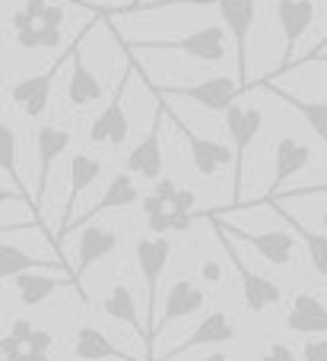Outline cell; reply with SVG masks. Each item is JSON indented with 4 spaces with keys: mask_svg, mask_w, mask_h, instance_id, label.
I'll list each match as a JSON object with an SVG mask.
<instances>
[{
    "mask_svg": "<svg viewBox=\"0 0 327 361\" xmlns=\"http://www.w3.org/2000/svg\"><path fill=\"white\" fill-rule=\"evenodd\" d=\"M121 48L124 51H178V54H188L203 63H220L226 57V29L222 25H201L191 35H178V38H133V42L121 38Z\"/></svg>",
    "mask_w": 327,
    "mask_h": 361,
    "instance_id": "obj_1",
    "label": "cell"
},
{
    "mask_svg": "<svg viewBox=\"0 0 327 361\" xmlns=\"http://www.w3.org/2000/svg\"><path fill=\"white\" fill-rule=\"evenodd\" d=\"M140 263V273H143L146 282V349H153V333H156V292H159V279H162L165 267H169V257H172V241L165 235L156 238H143L137 241L133 247Z\"/></svg>",
    "mask_w": 327,
    "mask_h": 361,
    "instance_id": "obj_2",
    "label": "cell"
},
{
    "mask_svg": "<svg viewBox=\"0 0 327 361\" xmlns=\"http://www.w3.org/2000/svg\"><path fill=\"white\" fill-rule=\"evenodd\" d=\"M226 133L235 146V162H232V197H235V206L242 203V187H245V156H248V146L251 140L261 133V124H264V114L251 105H239L235 102L226 114Z\"/></svg>",
    "mask_w": 327,
    "mask_h": 361,
    "instance_id": "obj_3",
    "label": "cell"
},
{
    "mask_svg": "<svg viewBox=\"0 0 327 361\" xmlns=\"http://www.w3.org/2000/svg\"><path fill=\"white\" fill-rule=\"evenodd\" d=\"M150 89L156 95L191 99V102H197L201 108L216 111V114H226L229 108L239 102V95L245 92V89H242V82L232 80V76H210V80H201V82H194V86H153V82H150Z\"/></svg>",
    "mask_w": 327,
    "mask_h": 361,
    "instance_id": "obj_4",
    "label": "cell"
},
{
    "mask_svg": "<svg viewBox=\"0 0 327 361\" xmlns=\"http://www.w3.org/2000/svg\"><path fill=\"white\" fill-rule=\"evenodd\" d=\"M220 16L226 32L235 38V80L242 89H251L248 82V42H251L254 16H258V0H220Z\"/></svg>",
    "mask_w": 327,
    "mask_h": 361,
    "instance_id": "obj_5",
    "label": "cell"
},
{
    "mask_svg": "<svg viewBox=\"0 0 327 361\" xmlns=\"http://www.w3.org/2000/svg\"><path fill=\"white\" fill-rule=\"evenodd\" d=\"M213 228H216V225H213ZM216 231H220V238H222V247H226L229 263L235 267V273H239V279H242V298H245L248 311L261 314V311H267L270 305H280V301H283V288H280L277 282H270L267 276L254 273V269L248 267V263L242 260L239 254H235L232 235H229V231H222V228H216Z\"/></svg>",
    "mask_w": 327,
    "mask_h": 361,
    "instance_id": "obj_6",
    "label": "cell"
},
{
    "mask_svg": "<svg viewBox=\"0 0 327 361\" xmlns=\"http://www.w3.org/2000/svg\"><path fill=\"white\" fill-rule=\"evenodd\" d=\"M73 51H76V38L70 42V48L64 51V54L57 57V61L51 63L44 73L25 76V80H19L16 86L10 89V99L23 108L25 118H42V114H44V108H48V102H51V89H54L57 73H61V67L70 61V57H73Z\"/></svg>",
    "mask_w": 327,
    "mask_h": 361,
    "instance_id": "obj_7",
    "label": "cell"
},
{
    "mask_svg": "<svg viewBox=\"0 0 327 361\" xmlns=\"http://www.w3.org/2000/svg\"><path fill=\"white\" fill-rule=\"evenodd\" d=\"M133 70H137V63H131V67L121 73L118 86H114V92H112V102L102 108V114L93 121V127H89V143H95V146H102V143H112V146L127 143L131 121H127V114H124V89H127V82H131Z\"/></svg>",
    "mask_w": 327,
    "mask_h": 361,
    "instance_id": "obj_8",
    "label": "cell"
},
{
    "mask_svg": "<svg viewBox=\"0 0 327 361\" xmlns=\"http://www.w3.org/2000/svg\"><path fill=\"white\" fill-rule=\"evenodd\" d=\"M315 16H318L315 0H277V23H280V29H283L286 51H283V63L277 67V73L267 76V80H277V76L286 73V67L292 63V54H296L299 42H302V35L311 29Z\"/></svg>",
    "mask_w": 327,
    "mask_h": 361,
    "instance_id": "obj_9",
    "label": "cell"
},
{
    "mask_svg": "<svg viewBox=\"0 0 327 361\" xmlns=\"http://www.w3.org/2000/svg\"><path fill=\"white\" fill-rule=\"evenodd\" d=\"M210 225H216V228L229 231L232 238H242V241H248L261 257H264L267 263H273V267H286V263L292 260V250H296V238H292L290 231H245V228H235V225L220 222L216 216H210Z\"/></svg>",
    "mask_w": 327,
    "mask_h": 361,
    "instance_id": "obj_10",
    "label": "cell"
},
{
    "mask_svg": "<svg viewBox=\"0 0 327 361\" xmlns=\"http://www.w3.org/2000/svg\"><path fill=\"white\" fill-rule=\"evenodd\" d=\"M70 146V133L61 127H38L35 133V152H38V180H35V216H42L44 206V193H48V180H51V169L54 162L67 152Z\"/></svg>",
    "mask_w": 327,
    "mask_h": 361,
    "instance_id": "obj_11",
    "label": "cell"
},
{
    "mask_svg": "<svg viewBox=\"0 0 327 361\" xmlns=\"http://www.w3.org/2000/svg\"><path fill=\"white\" fill-rule=\"evenodd\" d=\"M235 324L232 317H229L226 311H210L207 317L201 320V324L194 326V333H191L188 339H182V343L175 345V349H169L159 361H172V358H182L184 352L191 349H203V345H220V343H232L235 339Z\"/></svg>",
    "mask_w": 327,
    "mask_h": 361,
    "instance_id": "obj_12",
    "label": "cell"
},
{
    "mask_svg": "<svg viewBox=\"0 0 327 361\" xmlns=\"http://www.w3.org/2000/svg\"><path fill=\"white\" fill-rule=\"evenodd\" d=\"M165 108V105H162ZM169 111V108H165ZM172 114V121H175V127L184 133V140H188V149H191V162H194V169H197V175L201 178H213L216 171L222 169V165H232L235 162V156L229 152V146H222V143H216V140H203V137H197L194 130H191L188 124H184L182 118H178L175 111H169Z\"/></svg>",
    "mask_w": 327,
    "mask_h": 361,
    "instance_id": "obj_13",
    "label": "cell"
},
{
    "mask_svg": "<svg viewBox=\"0 0 327 361\" xmlns=\"http://www.w3.org/2000/svg\"><path fill=\"white\" fill-rule=\"evenodd\" d=\"M93 25L95 23H89L86 29L76 35V51H73V57H70V63H73V67H70L67 99H70V105H73V108H86V105H93V102H99L102 95H105V86H102V80L86 67V61H83V54H80V44H83V38L93 32Z\"/></svg>",
    "mask_w": 327,
    "mask_h": 361,
    "instance_id": "obj_14",
    "label": "cell"
},
{
    "mask_svg": "<svg viewBox=\"0 0 327 361\" xmlns=\"http://www.w3.org/2000/svg\"><path fill=\"white\" fill-rule=\"evenodd\" d=\"M203 301H207L203 288H201V286H194L191 279H178V282H172L169 295H165L162 317L156 320V333H153V339H156L169 324H175V320H184V317H191V314H197V311L203 307Z\"/></svg>",
    "mask_w": 327,
    "mask_h": 361,
    "instance_id": "obj_15",
    "label": "cell"
},
{
    "mask_svg": "<svg viewBox=\"0 0 327 361\" xmlns=\"http://www.w3.org/2000/svg\"><path fill=\"white\" fill-rule=\"evenodd\" d=\"M102 175V162L93 156H73V162H70V197H67V206H64V219H61V228H57V241H61L64 235H67L70 228H73L76 222V200H80V193H86V187L93 184V180H99Z\"/></svg>",
    "mask_w": 327,
    "mask_h": 361,
    "instance_id": "obj_16",
    "label": "cell"
},
{
    "mask_svg": "<svg viewBox=\"0 0 327 361\" xmlns=\"http://www.w3.org/2000/svg\"><path fill=\"white\" fill-rule=\"evenodd\" d=\"M311 162V149L305 143L292 137H280L277 140V149H273V180H270V197H277L280 187L286 184L292 175L305 169Z\"/></svg>",
    "mask_w": 327,
    "mask_h": 361,
    "instance_id": "obj_17",
    "label": "cell"
},
{
    "mask_svg": "<svg viewBox=\"0 0 327 361\" xmlns=\"http://www.w3.org/2000/svg\"><path fill=\"white\" fill-rule=\"evenodd\" d=\"M13 286H16L19 292V301H23L25 307H38L44 305V301L51 298V295L57 292V288L64 286H80V279L76 276H48V273H38V269H29V273H19L16 279H10Z\"/></svg>",
    "mask_w": 327,
    "mask_h": 361,
    "instance_id": "obj_18",
    "label": "cell"
},
{
    "mask_svg": "<svg viewBox=\"0 0 327 361\" xmlns=\"http://www.w3.org/2000/svg\"><path fill=\"white\" fill-rule=\"evenodd\" d=\"M159 111H162V108H159ZM159 111H156V118H153L150 133H146V137L133 146L131 156H127V171L146 178V180H159V175H162V146H159V121H162V114Z\"/></svg>",
    "mask_w": 327,
    "mask_h": 361,
    "instance_id": "obj_19",
    "label": "cell"
},
{
    "mask_svg": "<svg viewBox=\"0 0 327 361\" xmlns=\"http://www.w3.org/2000/svg\"><path fill=\"white\" fill-rule=\"evenodd\" d=\"M114 247H118V235H114L112 228H105V225H89V228H83L80 241H76V267H73V273L83 276L93 263L105 260Z\"/></svg>",
    "mask_w": 327,
    "mask_h": 361,
    "instance_id": "obj_20",
    "label": "cell"
},
{
    "mask_svg": "<svg viewBox=\"0 0 327 361\" xmlns=\"http://www.w3.org/2000/svg\"><path fill=\"white\" fill-rule=\"evenodd\" d=\"M286 326L292 333H302V336L327 333V307L311 292H299L290 305V314H286Z\"/></svg>",
    "mask_w": 327,
    "mask_h": 361,
    "instance_id": "obj_21",
    "label": "cell"
},
{
    "mask_svg": "<svg viewBox=\"0 0 327 361\" xmlns=\"http://www.w3.org/2000/svg\"><path fill=\"white\" fill-rule=\"evenodd\" d=\"M73 355L80 361H140L131 352H121L112 339L95 326H80L73 333Z\"/></svg>",
    "mask_w": 327,
    "mask_h": 361,
    "instance_id": "obj_22",
    "label": "cell"
},
{
    "mask_svg": "<svg viewBox=\"0 0 327 361\" xmlns=\"http://www.w3.org/2000/svg\"><path fill=\"white\" fill-rule=\"evenodd\" d=\"M258 89H267L270 95H277L280 102H286L290 108H296L299 114H302V121L311 127V133H315L318 140H324L327 143V102H305V99H296L292 92H286V89H277L273 86V80H261L254 82Z\"/></svg>",
    "mask_w": 327,
    "mask_h": 361,
    "instance_id": "obj_23",
    "label": "cell"
},
{
    "mask_svg": "<svg viewBox=\"0 0 327 361\" xmlns=\"http://www.w3.org/2000/svg\"><path fill=\"white\" fill-rule=\"evenodd\" d=\"M137 200H140V190H137V184H133L131 171H124V175H114L112 180H108L102 200L86 212V216L76 219L73 228H76V225H83V222H89V219H95L102 209H121V206H131V203H137ZM73 228H70V231H73Z\"/></svg>",
    "mask_w": 327,
    "mask_h": 361,
    "instance_id": "obj_24",
    "label": "cell"
},
{
    "mask_svg": "<svg viewBox=\"0 0 327 361\" xmlns=\"http://www.w3.org/2000/svg\"><path fill=\"white\" fill-rule=\"evenodd\" d=\"M102 311L108 314V317H114L118 324H127V326H133V330L140 333V339H143V345H146V330L140 326V314H137V301H133V292L127 286H112L108 288V295H105V301H102Z\"/></svg>",
    "mask_w": 327,
    "mask_h": 361,
    "instance_id": "obj_25",
    "label": "cell"
},
{
    "mask_svg": "<svg viewBox=\"0 0 327 361\" xmlns=\"http://www.w3.org/2000/svg\"><path fill=\"white\" fill-rule=\"evenodd\" d=\"M29 269H54V263L51 260H42V257H29L23 254L19 247H13V244H0V276L6 279H16L19 273H29Z\"/></svg>",
    "mask_w": 327,
    "mask_h": 361,
    "instance_id": "obj_26",
    "label": "cell"
},
{
    "mask_svg": "<svg viewBox=\"0 0 327 361\" xmlns=\"http://www.w3.org/2000/svg\"><path fill=\"white\" fill-rule=\"evenodd\" d=\"M280 216L290 222V228L296 231L299 238L305 241V247H309V257H311V267H315L318 276H324L327 279V235H318V231H309L302 222H299L296 216H290L286 209H280Z\"/></svg>",
    "mask_w": 327,
    "mask_h": 361,
    "instance_id": "obj_27",
    "label": "cell"
},
{
    "mask_svg": "<svg viewBox=\"0 0 327 361\" xmlns=\"http://www.w3.org/2000/svg\"><path fill=\"white\" fill-rule=\"evenodd\" d=\"M0 169L16 178V133L6 121L0 124Z\"/></svg>",
    "mask_w": 327,
    "mask_h": 361,
    "instance_id": "obj_28",
    "label": "cell"
},
{
    "mask_svg": "<svg viewBox=\"0 0 327 361\" xmlns=\"http://www.w3.org/2000/svg\"><path fill=\"white\" fill-rule=\"evenodd\" d=\"M169 6H220V0H143V4H137L131 13H143V10H169Z\"/></svg>",
    "mask_w": 327,
    "mask_h": 361,
    "instance_id": "obj_29",
    "label": "cell"
},
{
    "mask_svg": "<svg viewBox=\"0 0 327 361\" xmlns=\"http://www.w3.org/2000/svg\"><path fill=\"white\" fill-rule=\"evenodd\" d=\"M302 358L305 361H327V339H309V343H302Z\"/></svg>",
    "mask_w": 327,
    "mask_h": 361,
    "instance_id": "obj_30",
    "label": "cell"
},
{
    "mask_svg": "<svg viewBox=\"0 0 327 361\" xmlns=\"http://www.w3.org/2000/svg\"><path fill=\"white\" fill-rule=\"evenodd\" d=\"M51 345H54V336L44 330H32V336L25 339V349L32 352H51Z\"/></svg>",
    "mask_w": 327,
    "mask_h": 361,
    "instance_id": "obj_31",
    "label": "cell"
},
{
    "mask_svg": "<svg viewBox=\"0 0 327 361\" xmlns=\"http://www.w3.org/2000/svg\"><path fill=\"white\" fill-rule=\"evenodd\" d=\"M169 209H178V212H191L194 209V190H188V187H178L175 190V197L169 200Z\"/></svg>",
    "mask_w": 327,
    "mask_h": 361,
    "instance_id": "obj_32",
    "label": "cell"
},
{
    "mask_svg": "<svg viewBox=\"0 0 327 361\" xmlns=\"http://www.w3.org/2000/svg\"><path fill=\"white\" fill-rule=\"evenodd\" d=\"M261 361H296V355H292V349L286 343H273L270 352H267Z\"/></svg>",
    "mask_w": 327,
    "mask_h": 361,
    "instance_id": "obj_33",
    "label": "cell"
},
{
    "mask_svg": "<svg viewBox=\"0 0 327 361\" xmlns=\"http://www.w3.org/2000/svg\"><path fill=\"white\" fill-rule=\"evenodd\" d=\"M42 25H54V29H61L64 25V10L57 4H48V10H44L42 16Z\"/></svg>",
    "mask_w": 327,
    "mask_h": 361,
    "instance_id": "obj_34",
    "label": "cell"
},
{
    "mask_svg": "<svg viewBox=\"0 0 327 361\" xmlns=\"http://www.w3.org/2000/svg\"><path fill=\"white\" fill-rule=\"evenodd\" d=\"M32 330H35V326H32V320H25V317H16V320H13V336H16V339H23V343H25V339H29L32 336Z\"/></svg>",
    "mask_w": 327,
    "mask_h": 361,
    "instance_id": "obj_35",
    "label": "cell"
},
{
    "mask_svg": "<svg viewBox=\"0 0 327 361\" xmlns=\"http://www.w3.org/2000/svg\"><path fill=\"white\" fill-rule=\"evenodd\" d=\"M175 190H178V187H175V180H169V178H159V184H156V190H153V193H159V197H162V200H172V197H175Z\"/></svg>",
    "mask_w": 327,
    "mask_h": 361,
    "instance_id": "obj_36",
    "label": "cell"
},
{
    "mask_svg": "<svg viewBox=\"0 0 327 361\" xmlns=\"http://www.w3.org/2000/svg\"><path fill=\"white\" fill-rule=\"evenodd\" d=\"M302 63H327V51H309V54H305L299 63H292V67H302Z\"/></svg>",
    "mask_w": 327,
    "mask_h": 361,
    "instance_id": "obj_37",
    "label": "cell"
},
{
    "mask_svg": "<svg viewBox=\"0 0 327 361\" xmlns=\"http://www.w3.org/2000/svg\"><path fill=\"white\" fill-rule=\"evenodd\" d=\"M309 193H327V184H315V187H299V190H286V197H309Z\"/></svg>",
    "mask_w": 327,
    "mask_h": 361,
    "instance_id": "obj_38",
    "label": "cell"
},
{
    "mask_svg": "<svg viewBox=\"0 0 327 361\" xmlns=\"http://www.w3.org/2000/svg\"><path fill=\"white\" fill-rule=\"evenodd\" d=\"M203 279H210V282H216V279H220V267H216L213 260H210V263H203Z\"/></svg>",
    "mask_w": 327,
    "mask_h": 361,
    "instance_id": "obj_39",
    "label": "cell"
},
{
    "mask_svg": "<svg viewBox=\"0 0 327 361\" xmlns=\"http://www.w3.org/2000/svg\"><path fill=\"white\" fill-rule=\"evenodd\" d=\"M201 361H229L226 355H222V352H210L207 358H201Z\"/></svg>",
    "mask_w": 327,
    "mask_h": 361,
    "instance_id": "obj_40",
    "label": "cell"
},
{
    "mask_svg": "<svg viewBox=\"0 0 327 361\" xmlns=\"http://www.w3.org/2000/svg\"><path fill=\"white\" fill-rule=\"evenodd\" d=\"M137 4H143V0H133V4H127V6H121V13H127V10H133Z\"/></svg>",
    "mask_w": 327,
    "mask_h": 361,
    "instance_id": "obj_41",
    "label": "cell"
},
{
    "mask_svg": "<svg viewBox=\"0 0 327 361\" xmlns=\"http://www.w3.org/2000/svg\"><path fill=\"white\" fill-rule=\"evenodd\" d=\"M311 51H327V35L321 38V44H318V48H311Z\"/></svg>",
    "mask_w": 327,
    "mask_h": 361,
    "instance_id": "obj_42",
    "label": "cell"
},
{
    "mask_svg": "<svg viewBox=\"0 0 327 361\" xmlns=\"http://www.w3.org/2000/svg\"><path fill=\"white\" fill-rule=\"evenodd\" d=\"M324 222H327V212H324Z\"/></svg>",
    "mask_w": 327,
    "mask_h": 361,
    "instance_id": "obj_43",
    "label": "cell"
}]
</instances>
